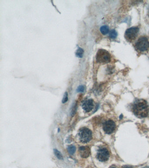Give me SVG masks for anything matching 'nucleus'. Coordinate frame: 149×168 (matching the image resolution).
<instances>
[{"instance_id":"obj_1","label":"nucleus","mask_w":149,"mask_h":168,"mask_svg":"<svg viewBox=\"0 0 149 168\" xmlns=\"http://www.w3.org/2000/svg\"><path fill=\"white\" fill-rule=\"evenodd\" d=\"M132 111L139 118L147 117L149 114V106L147 102L143 99L136 100L133 104Z\"/></svg>"},{"instance_id":"obj_2","label":"nucleus","mask_w":149,"mask_h":168,"mask_svg":"<svg viewBox=\"0 0 149 168\" xmlns=\"http://www.w3.org/2000/svg\"><path fill=\"white\" fill-rule=\"evenodd\" d=\"M96 59L97 62L105 64L110 62L111 61V55L106 50L100 49L97 53Z\"/></svg>"},{"instance_id":"obj_3","label":"nucleus","mask_w":149,"mask_h":168,"mask_svg":"<svg viewBox=\"0 0 149 168\" xmlns=\"http://www.w3.org/2000/svg\"><path fill=\"white\" fill-rule=\"evenodd\" d=\"M80 140L84 143H88L91 140L92 133L90 130L86 127L81 128L78 133Z\"/></svg>"},{"instance_id":"obj_4","label":"nucleus","mask_w":149,"mask_h":168,"mask_svg":"<svg viewBox=\"0 0 149 168\" xmlns=\"http://www.w3.org/2000/svg\"><path fill=\"white\" fill-rule=\"evenodd\" d=\"M135 47L140 51H145L149 49L148 39L144 36L140 37L136 43Z\"/></svg>"},{"instance_id":"obj_5","label":"nucleus","mask_w":149,"mask_h":168,"mask_svg":"<svg viewBox=\"0 0 149 168\" xmlns=\"http://www.w3.org/2000/svg\"><path fill=\"white\" fill-rule=\"evenodd\" d=\"M139 31V28L137 27H132L127 29L125 34L126 40L129 42H132L137 36Z\"/></svg>"},{"instance_id":"obj_6","label":"nucleus","mask_w":149,"mask_h":168,"mask_svg":"<svg viewBox=\"0 0 149 168\" xmlns=\"http://www.w3.org/2000/svg\"><path fill=\"white\" fill-rule=\"evenodd\" d=\"M110 157L109 151L105 148H100L98 150L97 154V159L101 162H105L108 161Z\"/></svg>"},{"instance_id":"obj_7","label":"nucleus","mask_w":149,"mask_h":168,"mask_svg":"<svg viewBox=\"0 0 149 168\" xmlns=\"http://www.w3.org/2000/svg\"><path fill=\"white\" fill-rule=\"evenodd\" d=\"M116 128L115 123L111 120L106 121L104 123L103 129L107 134H110L115 131Z\"/></svg>"},{"instance_id":"obj_8","label":"nucleus","mask_w":149,"mask_h":168,"mask_svg":"<svg viewBox=\"0 0 149 168\" xmlns=\"http://www.w3.org/2000/svg\"><path fill=\"white\" fill-rule=\"evenodd\" d=\"M83 109L87 113L90 112L94 108V101L92 99L85 100L82 105Z\"/></svg>"},{"instance_id":"obj_9","label":"nucleus","mask_w":149,"mask_h":168,"mask_svg":"<svg viewBox=\"0 0 149 168\" xmlns=\"http://www.w3.org/2000/svg\"><path fill=\"white\" fill-rule=\"evenodd\" d=\"M80 156L82 158H87L91 154L90 149L88 146H81L79 148Z\"/></svg>"},{"instance_id":"obj_10","label":"nucleus","mask_w":149,"mask_h":168,"mask_svg":"<svg viewBox=\"0 0 149 168\" xmlns=\"http://www.w3.org/2000/svg\"><path fill=\"white\" fill-rule=\"evenodd\" d=\"M84 51L81 48H78L76 52V55L79 58H82L83 57Z\"/></svg>"},{"instance_id":"obj_11","label":"nucleus","mask_w":149,"mask_h":168,"mask_svg":"<svg viewBox=\"0 0 149 168\" xmlns=\"http://www.w3.org/2000/svg\"><path fill=\"white\" fill-rule=\"evenodd\" d=\"M100 31L103 35H106L109 32V27L107 25H103L101 27Z\"/></svg>"},{"instance_id":"obj_12","label":"nucleus","mask_w":149,"mask_h":168,"mask_svg":"<svg viewBox=\"0 0 149 168\" xmlns=\"http://www.w3.org/2000/svg\"><path fill=\"white\" fill-rule=\"evenodd\" d=\"M76 147L74 146V145H70L68 148V152L70 155H72L73 154H74L75 152H76Z\"/></svg>"},{"instance_id":"obj_13","label":"nucleus","mask_w":149,"mask_h":168,"mask_svg":"<svg viewBox=\"0 0 149 168\" xmlns=\"http://www.w3.org/2000/svg\"><path fill=\"white\" fill-rule=\"evenodd\" d=\"M117 36V33L116 31H115L114 29H112V30L110 31V32H109V36L110 38L112 39H114L116 38Z\"/></svg>"},{"instance_id":"obj_14","label":"nucleus","mask_w":149,"mask_h":168,"mask_svg":"<svg viewBox=\"0 0 149 168\" xmlns=\"http://www.w3.org/2000/svg\"><path fill=\"white\" fill-rule=\"evenodd\" d=\"M54 151L55 156H57V158H58L59 160H63V156H62V154H61V152H59L58 150H57V149H54Z\"/></svg>"},{"instance_id":"obj_15","label":"nucleus","mask_w":149,"mask_h":168,"mask_svg":"<svg viewBox=\"0 0 149 168\" xmlns=\"http://www.w3.org/2000/svg\"><path fill=\"white\" fill-rule=\"evenodd\" d=\"M77 108L76 104H74V105H73L71 109V115L72 116H73L75 114L76 112Z\"/></svg>"},{"instance_id":"obj_16","label":"nucleus","mask_w":149,"mask_h":168,"mask_svg":"<svg viewBox=\"0 0 149 168\" xmlns=\"http://www.w3.org/2000/svg\"><path fill=\"white\" fill-rule=\"evenodd\" d=\"M68 93L67 92H65V94H64V97L62 100V103L63 104H65L68 102Z\"/></svg>"},{"instance_id":"obj_17","label":"nucleus","mask_w":149,"mask_h":168,"mask_svg":"<svg viewBox=\"0 0 149 168\" xmlns=\"http://www.w3.org/2000/svg\"><path fill=\"white\" fill-rule=\"evenodd\" d=\"M85 88L84 85H80L77 88V91L78 92H84Z\"/></svg>"},{"instance_id":"obj_18","label":"nucleus","mask_w":149,"mask_h":168,"mask_svg":"<svg viewBox=\"0 0 149 168\" xmlns=\"http://www.w3.org/2000/svg\"><path fill=\"white\" fill-rule=\"evenodd\" d=\"M122 168H134L133 167L131 166H129V165H125V166H123L122 167Z\"/></svg>"},{"instance_id":"obj_19","label":"nucleus","mask_w":149,"mask_h":168,"mask_svg":"<svg viewBox=\"0 0 149 168\" xmlns=\"http://www.w3.org/2000/svg\"><path fill=\"white\" fill-rule=\"evenodd\" d=\"M109 168H117L116 167L114 166H111L110 167H109Z\"/></svg>"},{"instance_id":"obj_20","label":"nucleus","mask_w":149,"mask_h":168,"mask_svg":"<svg viewBox=\"0 0 149 168\" xmlns=\"http://www.w3.org/2000/svg\"><path fill=\"white\" fill-rule=\"evenodd\" d=\"M144 168H149V167H145Z\"/></svg>"},{"instance_id":"obj_21","label":"nucleus","mask_w":149,"mask_h":168,"mask_svg":"<svg viewBox=\"0 0 149 168\" xmlns=\"http://www.w3.org/2000/svg\"></svg>"}]
</instances>
